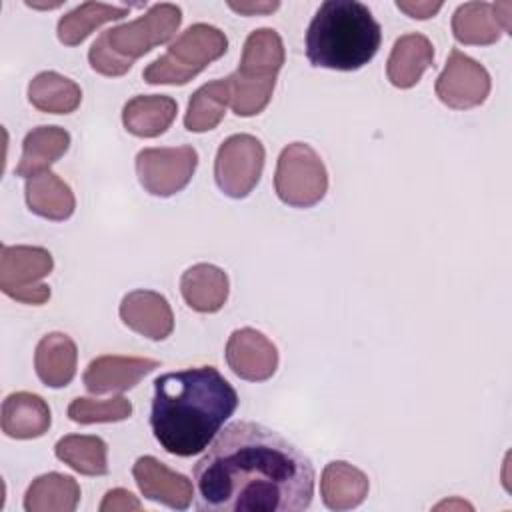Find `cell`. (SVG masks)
I'll return each mask as SVG.
<instances>
[{"label":"cell","mask_w":512,"mask_h":512,"mask_svg":"<svg viewBox=\"0 0 512 512\" xmlns=\"http://www.w3.org/2000/svg\"><path fill=\"white\" fill-rule=\"evenodd\" d=\"M202 512H302L314 496L310 458L278 432L232 422L194 466Z\"/></svg>","instance_id":"1"},{"label":"cell","mask_w":512,"mask_h":512,"mask_svg":"<svg viewBox=\"0 0 512 512\" xmlns=\"http://www.w3.org/2000/svg\"><path fill=\"white\" fill-rule=\"evenodd\" d=\"M238 394L214 366H194L154 380L150 426L158 444L188 458L208 448L234 414Z\"/></svg>","instance_id":"2"},{"label":"cell","mask_w":512,"mask_h":512,"mask_svg":"<svg viewBox=\"0 0 512 512\" xmlns=\"http://www.w3.org/2000/svg\"><path fill=\"white\" fill-rule=\"evenodd\" d=\"M382 28L368 6L356 0H326L306 30V58L312 66L352 72L378 52Z\"/></svg>","instance_id":"3"},{"label":"cell","mask_w":512,"mask_h":512,"mask_svg":"<svg viewBox=\"0 0 512 512\" xmlns=\"http://www.w3.org/2000/svg\"><path fill=\"white\" fill-rule=\"evenodd\" d=\"M182 24L176 4H154L132 22L104 30L88 50V62L102 76H124L134 60L168 42Z\"/></svg>","instance_id":"4"},{"label":"cell","mask_w":512,"mask_h":512,"mask_svg":"<svg viewBox=\"0 0 512 512\" xmlns=\"http://www.w3.org/2000/svg\"><path fill=\"white\" fill-rule=\"evenodd\" d=\"M228 50L226 34L212 24H192L188 26L154 62H150L142 78L148 84H168L184 86L196 78L208 64L224 56Z\"/></svg>","instance_id":"5"},{"label":"cell","mask_w":512,"mask_h":512,"mask_svg":"<svg viewBox=\"0 0 512 512\" xmlns=\"http://www.w3.org/2000/svg\"><path fill=\"white\" fill-rule=\"evenodd\" d=\"M276 196L292 208H310L328 192V172L318 152L306 142L288 144L276 162Z\"/></svg>","instance_id":"6"},{"label":"cell","mask_w":512,"mask_h":512,"mask_svg":"<svg viewBox=\"0 0 512 512\" xmlns=\"http://www.w3.org/2000/svg\"><path fill=\"white\" fill-rule=\"evenodd\" d=\"M54 268L52 254L42 246H0V290L16 302L40 306L50 300L42 282Z\"/></svg>","instance_id":"7"},{"label":"cell","mask_w":512,"mask_h":512,"mask_svg":"<svg viewBox=\"0 0 512 512\" xmlns=\"http://www.w3.org/2000/svg\"><path fill=\"white\" fill-rule=\"evenodd\" d=\"M264 160L266 150L256 136L232 134L216 152L214 180L226 196L246 198L260 182Z\"/></svg>","instance_id":"8"},{"label":"cell","mask_w":512,"mask_h":512,"mask_svg":"<svg viewBox=\"0 0 512 512\" xmlns=\"http://www.w3.org/2000/svg\"><path fill=\"white\" fill-rule=\"evenodd\" d=\"M198 166V152L192 146L144 148L136 154L140 186L160 198L178 194L188 186Z\"/></svg>","instance_id":"9"},{"label":"cell","mask_w":512,"mask_h":512,"mask_svg":"<svg viewBox=\"0 0 512 512\" xmlns=\"http://www.w3.org/2000/svg\"><path fill=\"white\" fill-rule=\"evenodd\" d=\"M490 88L492 82L488 70L458 48L450 52L434 86L438 100L454 110H468L484 104Z\"/></svg>","instance_id":"10"},{"label":"cell","mask_w":512,"mask_h":512,"mask_svg":"<svg viewBox=\"0 0 512 512\" xmlns=\"http://www.w3.org/2000/svg\"><path fill=\"white\" fill-rule=\"evenodd\" d=\"M226 364L242 380L264 382L278 368V348L256 328H238L226 342Z\"/></svg>","instance_id":"11"},{"label":"cell","mask_w":512,"mask_h":512,"mask_svg":"<svg viewBox=\"0 0 512 512\" xmlns=\"http://www.w3.org/2000/svg\"><path fill=\"white\" fill-rule=\"evenodd\" d=\"M132 476L144 498L172 510H186L192 504L194 484L184 474L170 470L154 456H140L132 466Z\"/></svg>","instance_id":"12"},{"label":"cell","mask_w":512,"mask_h":512,"mask_svg":"<svg viewBox=\"0 0 512 512\" xmlns=\"http://www.w3.org/2000/svg\"><path fill=\"white\" fill-rule=\"evenodd\" d=\"M158 366L160 362L154 358L106 354L88 364L82 382L90 394H120L134 388Z\"/></svg>","instance_id":"13"},{"label":"cell","mask_w":512,"mask_h":512,"mask_svg":"<svg viewBox=\"0 0 512 512\" xmlns=\"http://www.w3.org/2000/svg\"><path fill=\"white\" fill-rule=\"evenodd\" d=\"M120 320L136 334L150 340H166L174 330V314L168 300L154 290H132L120 302Z\"/></svg>","instance_id":"14"},{"label":"cell","mask_w":512,"mask_h":512,"mask_svg":"<svg viewBox=\"0 0 512 512\" xmlns=\"http://www.w3.org/2000/svg\"><path fill=\"white\" fill-rule=\"evenodd\" d=\"M52 414L46 400L34 392H12L2 402L0 426L8 438L32 440L48 432Z\"/></svg>","instance_id":"15"},{"label":"cell","mask_w":512,"mask_h":512,"mask_svg":"<svg viewBox=\"0 0 512 512\" xmlns=\"http://www.w3.org/2000/svg\"><path fill=\"white\" fill-rule=\"evenodd\" d=\"M434 66V46L418 32L402 34L388 56L386 76L392 86L406 90L418 84L422 74Z\"/></svg>","instance_id":"16"},{"label":"cell","mask_w":512,"mask_h":512,"mask_svg":"<svg viewBox=\"0 0 512 512\" xmlns=\"http://www.w3.org/2000/svg\"><path fill=\"white\" fill-rule=\"evenodd\" d=\"M78 364L76 342L64 332H50L40 338L34 350V370L48 388H64L72 382Z\"/></svg>","instance_id":"17"},{"label":"cell","mask_w":512,"mask_h":512,"mask_svg":"<svg viewBox=\"0 0 512 512\" xmlns=\"http://www.w3.org/2000/svg\"><path fill=\"white\" fill-rule=\"evenodd\" d=\"M180 292L184 302L200 314L218 312L230 292L228 274L214 264H194L180 278Z\"/></svg>","instance_id":"18"},{"label":"cell","mask_w":512,"mask_h":512,"mask_svg":"<svg viewBox=\"0 0 512 512\" xmlns=\"http://www.w3.org/2000/svg\"><path fill=\"white\" fill-rule=\"evenodd\" d=\"M286 60L282 38L272 28L252 30L244 42L240 66L236 74L256 82H276Z\"/></svg>","instance_id":"19"},{"label":"cell","mask_w":512,"mask_h":512,"mask_svg":"<svg viewBox=\"0 0 512 512\" xmlns=\"http://www.w3.org/2000/svg\"><path fill=\"white\" fill-rule=\"evenodd\" d=\"M368 488V476L344 460L328 462L320 476L322 502L336 512L360 506L368 496Z\"/></svg>","instance_id":"20"},{"label":"cell","mask_w":512,"mask_h":512,"mask_svg":"<svg viewBox=\"0 0 512 512\" xmlns=\"http://www.w3.org/2000/svg\"><path fill=\"white\" fill-rule=\"evenodd\" d=\"M178 112L174 98L164 94H140L130 98L122 110L124 128L138 138H156L164 134Z\"/></svg>","instance_id":"21"},{"label":"cell","mask_w":512,"mask_h":512,"mask_svg":"<svg viewBox=\"0 0 512 512\" xmlns=\"http://www.w3.org/2000/svg\"><path fill=\"white\" fill-rule=\"evenodd\" d=\"M24 196L32 214L54 222L68 220L76 208L72 188L52 170H44L28 178Z\"/></svg>","instance_id":"22"},{"label":"cell","mask_w":512,"mask_h":512,"mask_svg":"<svg viewBox=\"0 0 512 512\" xmlns=\"http://www.w3.org/2000/svg\"><path fill=\"white\" fill-rule=\"evenodd\" d=\"M70 148V134L60 126H36L22 142V156L14 168L16 176L32 178L48 170Z\"/></svg>","instance_id":"23"},{"label":"cell","mask_w":512,"mask_h":512,"mask_svg":"<svg viewBox=\"0 0 512 512\" xmlns=\"http://www.w3.org/2000/svg\"><path fill=\"white\" fill-rule=\"evenodd\" d=\"M80 502V484L60 472H48L32 480L24 494L26 512H74Z\"/></svg>","instance_id":"24"},{"label":"cell","mask_w":512,"mask_h":512,"mask_svg":"<svg viewBox=\"0 0 512 512\" xmlns=\"http://www.w3.org/2000/svg\"><path fill=\"white\" fill-rule=\"evenodd\" d=\"M452 34L460 44L488 46L498 42L506 32L492 2H466L452 16Z\"/></svg>","instance_id":"25"},{"label":"cell","mask_w":512,"mask_h":512,"mask_svg":"<svg viewBox=\"0 0 512 512\" xmlns=\"http://www.w3.org/2000/svg\"><path fill=\"white\" fill-rule=\"evenodd\" d=\"M30 104L46 114H70L82 102L80 86L52 70L36 74L28 84Z\"/></svg>","instance_id":"26"},{"label":"cell","mask_w":512,"mask_h":512,"mask_svg":"<svg viewBox=\"0 0 512 512\" xmlns=\"http://www.w3.org/2000/svg\"><path fill=\"white\" fill-rule=\"evenodd\" d=\"M130 8L128 6H114V4H104V2H84L76 6L74 10L66 12L58 20V40L64 46H78L82 44L92 30L98 26L120 20L128 16Z\"/></svg>","instance_id":"27"},{"label":"cell","mask_w":512,"mask_h":512,"mask_svg":"<svg viewBox=\"0 0 512 512\" xmlns=\"http://www.w3.org/2000/svg\"><path fill=\"white\" fill-rule=\"evenodd\" d=\"M54 454L60 462L84 476L108 474V446L100 436L90 434H68L62 436Z\"/></svg>","instance_id":"28"},{"label":"cell","mask_w":512,"mask_h":512,"mask_svg":"<svg viewBox=\"0 0 512 512\" xmlns=\"http://www.w3.org/2000/svg\"><path fill=\"white\" fill-rule=\"evenodd\" d=\"M228 104H230L228 78H218L202 84L188 102V110L184 116L186 130L196 134L214 130L224 120Z\"/></svg>","instance_id":"29"},{"label":"cell","mask_w":512,"mask_h":512,"mask_svg":"<svg viewBox=\"0 0 512 512\" xmlns=\"http://www.w3.org/2000/svg\"><path fill=\"white\" fill-rule=\"evenodd\" d=\"M226 78L230 86V108L236 116H256L270 104L276 82H256L236 72Z\"/></svg>","instance_id":"30"},{"label":"cell","mask_w":512,"mask_h":512,"mask_svg":"<svg viewBox=\"0 0 512 512\" xmlns=\"http://www.w3.org/2000/svg\"><path fill=\"white\" fill-rule=\"evenodd\" d=\"M132 416V402L124 396H114L110 400L94 398H74L68 406V418L76 424H96V422H122Z\"/></svg>","instance_id":"31"},{"label":"cell","mask_w":512,"mask_h":512,"mask_svg":"<svg viewBox=\"0 0 512 512\" xmlns=\"http://www.w3.org/2000/svg\"><path fill=\"white\" fill-rule=\"evenodd\" d=\"M100 512H136L142 510L140 500L126 488H114L104 494V500L98 506Z\"/></svg>","instance_id":"32"},{"label":"cell","mask_w":512,"mask_h":512,"mask_svg":"<svg viewBox=\"0 0 512 512\" xmlns=\"http://www.w3.org/2000/svg\"><path fill=\"white\" fill-rule=\"evenodd\" d=\"M396 8L406 12L414 20H426V18H432L442 8V2H414V0L404 2V0H398Z\"/></svg>","instance_id":"33"},{"label":"cell","mask_w":512,"mask_h":512,"mask_svg":"<svg viewBox=\"0 0 512 512\" xmlns=\"http://www.w3.org/2000/svg\"><path fill=\"white\" fill-rule=\"evenodd\" d=\"M228 8L244 16H254V14H270L278 10L280 2H228Z\"/></svg>","instance_id":"34"},{"label":"cell","mask_w":512,"mask_h":512,"mask_svg":"<svg viewBox=\"0 0 512 512\" xmlns=\"http://www.w3.org/2000/svg\"><path fill=\"white\" fill-rule=\"evenodd\" d=\"M30 8H58L60 2H54V4H32V2H26Z\"/></svg>","instance_id":"35"}]
</instances>
